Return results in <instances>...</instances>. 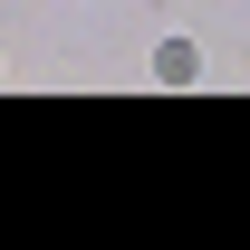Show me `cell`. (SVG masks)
I'll return each mask as SVG.
<instances>
[{"label": "cell", "instance_id": "obj_1", "mask_svg": "<svg viewBox=\"0 0 250 250\" xmlns=\"http://www.w3.org/2000/svg\"><path fill=\"white\" fill-rule=\"evenodd\" d=\"M202 77V39H164L154 48V87H192Z\"/></svg>", "mask_w": 250, "mask_h": 250}]
</instances>
